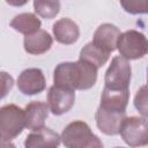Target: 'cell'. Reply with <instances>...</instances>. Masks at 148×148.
<instances>
[{
  "label": "cell",
  "instance_id": "6da1fadb",
  "mask_svg": "<svg viewBox=\"0 0 148 148\" xmlns=\"http://www.w3.org/2000/svg\"><path fill=\"white\" fill-rule=\"evenodd\" d=\"M97 80V68L81 59L60 62L53 72L54 86L72 90H88Z\"/></svg>",
  "mask_w": 148,
  "mask_h": 148
},
{
  "label": "cell",
  "instance_id": "7a4b0ae2",
  "mask_svg": "<svg viewBox=\"0 0 148 148\" xmlns=\"http://www.w3.org/2000/svg\"><path fill=\"white\" fill-rule=\"evenodd\" d=\"M60 141L67 148H102L99 138L92 133L89 125L82 120L68 124L60 136Z\"/></svg>",
  "mask_w": 148,
  "mask_h": 148
},
{
  "label": "cell",
  "instance_id": "3957f363",
  "mask_svg": "<svg viewBox=\"0 0 148 148\" xmlns=\"http://www.w3.org/2000/svg\"><path fill=\"white\" fill-rule=\"evenodd\" d=\"M24 127V110L15 104H6L0 108V139L6 147H14L12 140L18 136Z\"/></svg>",
  "mask_w": 148,
  "mask_h": 148
},
{
  "label": "cell",
  "instance_id": "277c9868",
  "mask_svg": "<svg viewBox=\"0 0 148 148\" xmlns=\"http://www.w3.org/2000/svg\"><path fill=\"white\" fill-rule=\"evenodd\" d=\"M147 38L146 36L136 30H127L120 34L117 49L120 56L127 60H136L141 59L147 53Z\"/></svg>",
  "mask_w": 148,
  "mask_h": 148
},
{
  "label": "cell",
  "instance_id": "5b68a950",
  "mask_svg": "<svg viewBox=\"0 0 148 148\" xmlns=\"http://www.w3.org/2000/svg\"><path fill=\"white\" fill-rule=\"evenodd\" d=\"M124 142L131 147L146 146L148 143L147 117H125L119 130Z\"/></svg>",
  "mask_w": 148,
  "mask_h": 148
},
{
  "label": "cell",
  "instance_id": "8992f818",
  "mask_svg": "<svg viewBox=\"0 0 148 148\" xmlns=\"http://www.w3.org/2000/svg\"><path fill=\"white\" fill-rule=\"evenodd\" d=\"M132 77V67L127 59L117 56L105 72L104 83L110 89H128Z\"/></svg>",
  "mask_w": 148,
  "mask_h": 148
},
{
  "label": "cell",
  "instance_id": "52a82bcc",
  "mask_svg": "<svg viewBox=\"0 0 148 148\" xmlns=\"http://www.w3.org/2000/svg\"><path fill=\"white\" fill-rule=\"evenodd\" d=\"M75 90L61 88L58 86H52L47 92V105L49 110L56 114L60 116L69 111L75 103Z\"/></svg>",
  "mask_w": 148,
  "mask_h": 148
},
{
  "label": "cell",
  "instance_id": "ba28073f",
  "mask_svg": "<svg viewBox=\"0 0 148 148\" xmlns=\"http://www.w3.org/2000/svg\"><path fill=\"white\" fill-rule=\"evenodd\" d=\"M125 117H126V111L106 109L101 105L97 108V111L95 114L96 125L98 130L106 135L119 134V130Z\"/></svg>",
  "mask_w": 148,
  "mask_h": 148
},
{
  "label": "cell",
  "instance_id": "9c48e42d",
  "mask_svg": "<svg viewBox=\"0 0 148 148\" xmlns=\"http://www.w3.org/2000/svg\"><path fill=\"white\" fill-rule=\"evenodd\" d=\"M46 87L45 76L39 68L24 69L17 77L18 90L28 96L40 94Z\"/></svg>",
  "mask_w": 148,
  "mask_h": 148
},
{
  "label": "cell",
  "instance_id": "30bf717a",
  "mask_svg": "<svg viewBox=\"0 0 148 148\" xmlns=\"http://www.w3.org/2000/svg\"><path fill=\"white\" fill-rule=\"evenodd\" d=\"M120 34L119 28L114 24L103 23L96 29L92 37V43L103 51L111 53L117 49V42Z\"/></svg>",
  "mask_w": 148,
  "mask_h": 148
},
{
  "label": "cell",
  "instance_id": "8fae6325",
  "mask_svg": "<svg viewBox=\"0 0 148 148\" xmlns=\"http://www.w3.org/2000/svg\"><path fill=\"white\" fill-rule=\"evenodd\" d=\"M60 145V135L49 127L34 130L24 141L27 148H56Z\"/></svg>",
  "mask_w": 148,
  "mask_h": 148
},
{
  "label": "cell",
  "instance_id": "7c38bea8",
  "mask_svg": "<svg viewBox=\"0 0 148 148\" xmlns=\"http://www.w3.org/2000/svg\"><path fill=\"white\" fill-rule=\"evenodd\" d=\"M53 36L56 40L64 45L74 44L80 36L79 25L71 18L64 17L58 20L52 27Z\"/></svg>",
  "mask_w": 148,
  "mask_h": 148
},
{
  "label": "cell",
  "instance_id": "4fadbf2b",
  "mask_svg": "<svg viewBox=\"0 0 148 148\" xmlns=\"http://www.w3.org/2000/svg\"><path fill=\"white\" fill-rule=\"evenodd\" d=\"M49 116V105L42 101H32L24 108L25 127L28 130H38L44 126Z\"/></svg>",
  "mask_w": 148,
  "mask_h": 148
},
{
  "label": "cell",
  "instance_id": "5bb4252c",
  "mask_svg": "<svg viewBox=\"0 0 148 148\" xmlns=\"http://www.w3.org/2000/svg\"><path fill=\"white\" fill-rule=\"evenodd\" d=\"M52 43H53V39L51 35L45 30L38 29L37 31L30 35H25L23 45H24L25 52L38 56L47 52L51 49Z\"/></svg>",
  "mask_w": 148,
  "mask_h": 148
},
{
  "label": "cell",
  "instance_id": "9a60e30c",
  "mask_svg": "<svg viewBox=\"0 0 148 148\" xmlns=\"http://www.w3.org/2000/svg\"><path fill=\"white\" fill-rule=\"evenodd\" d=\"M130 99L128 89H110L104 87L101 96V106L118 111H126Z\"/></svg>",
  "mask_w": 148,
  "mask_h": 148
},
{
  "label": "cell",
  "instance_id": "2e32d148",
  "mask_svg": "<svg viewBox=\"0 0 148 148\" xmlns=\"http://www.w3.org/2000/svg\"><path fill=\"white\" fill-rule=\"evenodd\" d=\"M40 20L32 13H22L13 17L10 21V27L23 35H30L40 28Z\"/></svg>",
  "mask_w": 148,
  "mask_h": 148
},
{
  "label": "cell",
  "instance_id": "e0dca14e",
  "mask_svg": "<svg viewBox=\"0 0 148 148\" xmlns=\"http://www.w3.org/2000/svg\"><path fill=\"white\" fill-rule=\"evenodd\" d=\"M109 57H110V53L103 51L102 49L96 46L92 42H90V43H87L81 49L79 59H81V60L95 66L98 69L103 65L106 64V61L109 60Z\"/></svg>",
  "mask_w": 148,
  "mask_h": 148
},
{
  "label": "cell",
  "instance_id": "ac0fdd59",
  "mask_svg": "<svg viewBox=\"0 0 148 148\" xmlns=\"http://www.w3.org/2000/svg\"><path fill=\"white\" fill-rule=\"evenodd\" d=\"M34 9L43 18H53L60 10V0H34Z\"/></svg>",
  "mask_w": 148,
  "mask_h": 148
},
{
  "label": "cell",
  "instance_id": "d6986e66",
  "mask_svg": "<svg viewBox=\"0 0 148 148\" xmlns=\"http://www.w3.org/2000/svg\"><path fill=\"white\" fill-rule=\"evenodd\" d=\"M148 0H120L121 7L130 14H146L148 6Z\"/></svg>",
  "mask_w": 148,
  "mask_h": 148
},
{
  "label": "cell",
  "instance_id": "ffe728a7",
  "mask_svg": "<svg viewBox=\"0 0 148 148\" xmlns=\"http://www.w3.org/2000/svg\"><path fill=\"white\" fill-rule=\"evenodd\" d=\"M134 105H135V108L140 111V113L143 117H147L148 111H147V92H146V86H142L138 90V92L135 95V98H134Z\"/></svg>",
  "mask_w": 148,
  "mask_h": 148
},
{
  "label": "cell",
  "instance_id": "44dd1931",
  "mask_svg": "<svg viewBox=\"0 0 148 148\" xmlns=\"http://www.w3.org/2000/svg\"><path fill=\"white\" fill-rule=\"evenodd\" d=\"M14 86V79L7 72L0 71V99L6 97Z\"/></svg>",
  "mask_w": 148,
  "mask_h": 148
},
{
  "label": "cell",
  "instance_id": "7402d4cb",
  "mask_svg": "<svg viewBox=\"0 0 148 148\" xmlns=\"http://www.w3.org/2000/svg\"><path fill=\"white\" fill-rule=\"evenodd\" d=\"M1 147H6V145H5V142L0 139V148H1Z\"/></svg>",
  "mask_w": 148,
  "mask_h": 148
}]
</instances>
